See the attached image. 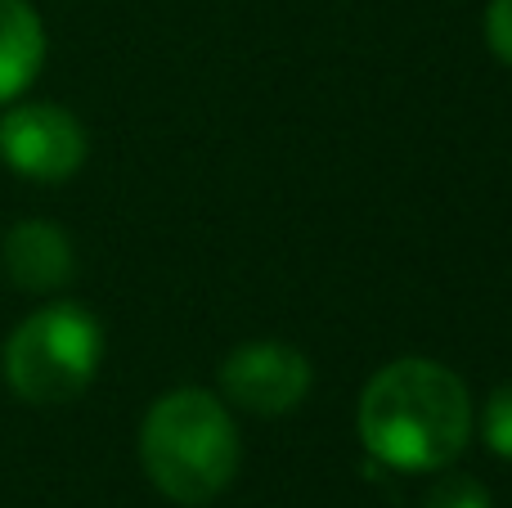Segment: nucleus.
Returning a JSON list of instances; mask_svg holds the SVG:
<instances>
[{
	"label": "nucleus",
	"mask_w": 512,
	"mask_h": 508,
	"mask_svg": "<svg viewBox=\"0 0 512 508\" xmlns=\"http://www.w3.org/2000/svg\"><path fill=\"white\" fill-rule=\"evenodd\" d=\"M104 356L99 320L77 302L27 315L5 342V378L27 405H68L90 387Z\"/></svg>",
	"instance_id": "obj_3"
},
{
	"label": "nucleus",
	"mask_w": 512,
	"mask_h": 508,
	"mask_svg": "<svg viewBox=\"0 0 512 508\" xmlns=\"http://www.w3.org/2000/svg\"><path fill=\"white\" fill-rule=\"evenodd\" d=\"M486 41L504 63H512V0H495L486 9Z\"/></svg>",
	"instance_id": "obj_10"
},
{
	"label": "nucleus",
	"mask_w": 512,
	"mask_h": 508,
	"mask_svg": "<svg viewBox=\"0 0 512 508\" xmlns=\"http://www.w3.org/2000/svg\"><path fill=\"white\" fill-rule=\"evenodd\" d=\"M149 482L176 504H207L239 473V432L212 392L180 387L153 401L140 428Z\"/></svg>",
	"instance_id": "obj_2"
},
{
	"label": "nucleus",
	"mask_w": 512,
	"mask_h": 508,
	"mask_svg": "<svg viewBox=\"0 0 512 508\" xmlns=\"http://www.w3.org/2000/svg\"><path fill=\"white\" fill-rule=\"evenodd\" d=\"M5 270L27 293H50L72 279V248L50 221H18L5 234Z\"/></svg>",
	"instance_id": "obj_6"
},
{
	"label": "nucleus",
	"mask_w": 512,
	"mask_h": 508,
	"mask_svg": "<svg viewBox=\"0 0 512 508\" xmlns=\"http://www.w3.org/2000/svg\"><path fill=\"white\" fill-rule=\"evenodd\" d=\"M486 446L512 459V383H504L486 401Z\"/></svg>",
	"instance_id": "obj_8"
},
{
	"label": "nucleus",
	"mask_w": 512,
	"mask_h": 508,
	"mask_svg": "<svg viewBox=\"0 0 512 508\" xmlns=\"http://www.w3.org/2000/svg\"><path fill=\"white\" fill-rule=\"evenodd\" d=\"M0 158L18 176L59 185L86 162V131L59 104H23L0 117Z\"/></svg>",
	"instance_id": "obj_4"
},
{
	"label": "nucleus",
	"mask_w": 512,
	"mask_h": 508,
	"mask_svg": "<svg viewBox=\"0 0 512 508\" xmlns=\"http://www.w3.org/2000/svg\"><path fill=\"white\" fill-rule=\"evenodd\" d=\"M221 387L239 410L288 414L310 392V360L288 342H248L221 365Z\"/></svg>",
	"instance_id": "obj_5"
},
{
	"label": "nucleus",
	"mask_w": 512,
	"mask_h": 508,
	"mask_svg": "<svg viewBox=\"0 0 512 508\" xmlns=\"http://www.w3.org/2000/svg\"><path fill=\"white\" fill-rule=\"evenodd\" d=\"M45 63V27L27 0H0V104L23 95Z\"/></svg>",
	"instance_id": "obj_7"
},
{
	"label": "nucleus",
	"mask_w": 512,
	"mask_h": 508,
	"mask_svg": "<svg viewBox=\"0 0 512 508\" xmlns=\"http://www.w3.org/2000/svg\"><path fill=\"white\" fill-rule=\"evenodd\" d=\"M427 508H495V504H490L486 486L472 482V477H445L427 495Z\"/></svg>",
	"instance_id": "obj_9"
},
{
	"label": "nucleus",
	"mask_w": 512,
	"mask_h": 508,
	"mask_svg": "<svg viewBox=\"0 0 512 508\" xmlns=\"http://www.w3.org/2000/svg\"><path fill=\"white\" fill-rule=\"evenodd\" d=\"M360 437L396 473H436L472 437V396L454 369L427 356L391 360L360 396Z\"/></svg>",
	"instance_id": "obj_1"
}]
</instances>
